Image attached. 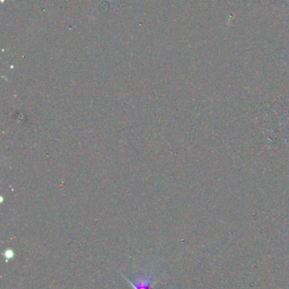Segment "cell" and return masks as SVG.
<instances>
[{
  "mask_svg": "<svg viewBox=\"0 0 289 289\" xmlns=\"http://www.w3.org/2000/svg\"><path fill=\"white\" fill-rule=\"evenodd\" d=\"M150 280H151V275H150V277H148L146 279L140 281L139 283H136V285L131 283L128 280H127V282L130 283L132 286L134 287V289H150V285H151L150 284Z\"/></svg>",
  "mask_w": 289,
  "mask_h": 289,
  "instance_id": "6da1fadb",
  "label": "cell"
},
{
  "mask_svg": "<svg viewBox=\"0 0 289 289\" xmlns=\"http://www.w3.org/2000/svg\"><path fill=\"white\" fill-rule=\"evenodd\" d=\"M3 256L6 258V260H10V259H11V258H13V251H10V250H8V251H5V252L3 253Z\"/></svg>",
  "mask_w": 289,
  "mask_h": 289,
  "instance_id": "7a4b0ae2",
  "label": "cell"
}]
</instances>
